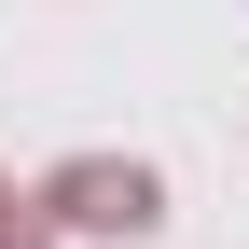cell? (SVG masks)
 Segmentation results:
<instances>
[{
	"instance_id": "7a4b0ae2",
	"label": "cell",
	"mask_w": 249,
	"mask_h": 249,
	"mask_svg": "<svg viewBox=\"0 0 249 249\" xmlns=\"http://www.w3.org/2000/svg\"><path fill=\"white\" fill-rule=\"evenodd\" d=\"M0 249H42V222H28V208H14V194H0Z\"/></svg>"
},
{
	"instance_id": "6da1fadb",
	"label": "cell",
	"mask_w": 249,
	"mask_h": 249,
	"mask_svg": "<svg viewBox=\"0 0 249 249\" xmlns=\"http://www.w3.org/2000/svg\"><path fill=\"white\" fill-rule=\"evenodd\" d=\"M55 208L97 222V235H139V222H152V180H139V166H55Z\"/></svg>"
}]
</instances>
